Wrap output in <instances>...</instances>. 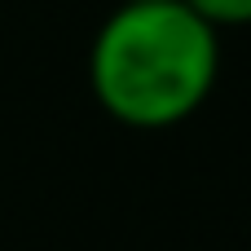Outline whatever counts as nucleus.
<instances>
[{
	"label": "nucleus",
	"mask_w": 251,
	"mask_h": 251,
	"mask_svg": "<svg viewBox=\"0 0 251 251\" xmlns=\"http://www.w3.org/2000/svg\"><path fill=\"white\" fill-rule=\"evenodd\" d=\"M221 66L216 26L185 0H124L88 49V84L97 106L141 132L190 119Z\"/></svg>",
	"instance_id": "nucleus-1"
},
{
	"label": "nucleus",
	"mask_w": 251,
	"mask_h": 251,
	"mask_svg": "<svg viewBox=\"0 0 251 251\" xmlns=\"http://www.w3.org/2000/svg\"><path fill=\"white\" fill-rule=\"evenodd\" d=\"M207 26H251V0H185Z\"/></svg>",
	"instance_id": "nucleus-2"
},
{
	"label": "nucleus",
	"mask_w": 251,
	"mask_h": 251,
	"mask_svg": "<svg viewBox=\"0 0 251 251\" xmlns=\"http://www.w3.org/2000/svg\"><path fill=\"white\" fill-rule=\"evenodd\" d=\"M137 4H146V0H137Z\"/></svg>",
	"instance_id": "nucleus-3"
}]
</instances>
